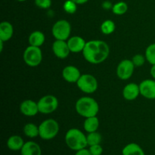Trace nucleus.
<instances>
[{"mask_svg": "<svg viewBox=\"0 0 155 155\" xmlns=\"http://www.w3.org/2000/svg\"><path fill=\"white\" fill-rule=\"evenodd\" d=\"M51 33L58 40L67 41L71 33V24L66 20H59L53 25Z\"/></svg>", "mask_w": 155, "mask_h": 155, "instance_id": "obj_6", "label": "nucleus"}, {"mask_svg": "<svg viewBox=\"0 0 155 155\" xmlns=\"http://www.w3.org/2000/svg\"><path fill=\"white\" fill-rule=\"evenodd\" d=\"M65 143L70 149L79 151L88 146L86 136L81 130L73 128L68 130L65 135Z\"/></svg>", "mask_w": 155, "mask_h": 155, "instance_id": "obj_3", "label": "nucleus"}, {"mask_svg": "<svg viewBox=\"0 0 155 155\" xmlns=\"http://www.w3.org/2000/svg\"><path fill=\"white\" fill-rule=\"evenodd\" d=\"M67 42H68L71 52L73 53L83 52V49L85 48V45L86 44L85 39L79 36H73V37L68 39Z\"/></svg>", "mask_w": 155, "mask_h": 155, "instance_id": "obj_14", "label": "nucleus"}, {"mask_svg": "<svg viewBox=\"0 0 155 155\" xmlns=\"http://www.w3.org/2000/svg\"><path fill=\"white\" fill-rule=\"evenodd\" d=\"M123 155H145L143 149L136 143H130L122 150Z\"/></svg>", "mask_w": 155, "mask_h": 155, "instance_id": "obj_20", "label": "nucleus"}, {"mask_svg": "<svg viewBox=\"0 0 155 155\" xmlns=\"http://www.w3.org/2000/svg\"><path fill=\"white\" fill-rule=\"evenodd\" d=\"M37 104L39 113L48 114L56 110L58 107V101L54 95H47L41 98L38 101Z\"/></svg>", "mask_w": 155, "mask_h": 155, "instance_id": "obj_8", "label": "nucleus"}, {"mask_svg": "<svg viewBox=\"0 0 155 155\" xmlns=\"http://www.w3.org/2000/svg\"><path fill=\"white\" fill-rule=\"evenodd\" d=\"M35 5L39 8L48 9L51 5V0H35Z\"/></svg>", "mask_w": 155, "mask_h": 155, "instance_id": "obj_29", "label": "nucleus"}, {"mask_svg": "<svg viewBox=\"0 0 155 155\" xmlns=\"http://www.w3.org/2000/svg\"><path fill=\"white\" fill-rule=\"evenodd\" d=\"M77 5H78L76 4L74 1L72 0H67L64 2L63 5V8L65 12L68 14H74L77 10Z\"/></svg>", "mask_w": 155, "mask_h": 155, "instance_id": "obj_27", "label": "nucleus"}, {"mask_svg": "<svg viewBox=\"0 0 155 155\" xmlns=\"http://www.w3.org/2000/svg\"><path fill=\"white\" fill-rule=\"evenodd\" d=\"M62 76L65 81L71 83H77L80 77H81V74L78 68L73 65H69L63 69Z\"/></svg>", "mask_w": 155, "mask_h": 155, "instance_id": "obj_13", "label": "nucleus"}, {"mask_svg": "<svg viewBox=\"0 0 155 155\" xmlns=\"http://www.w3.org/2000/svg\"><path fill=\"white\" fill-rule=\"evenodd\" d=\"M75 155H92L91 154L90 151L89 149H86V148H83V149H80L79 151H76Z\"/></svg>", "mask_w": 155, "mask_h": 155, "instance_id": "obj_31", "label": "nucleus"}, {"mask_svg": "<svg viewBox=\"0 0 155 155\" xmlns=\"http://www.w3.org/2000/svg\"><path fill=\"white\" fill-rule=\"evenodd\" d=\"M135 68L136 67H135L132 60L125 59V60L122 61L118 64L117 68V77L122 80H129L133 76Z\"/></svg>", "mask_w": 155, "mask_h": 155, "instance_id": "obj_9", "label": "nucleus"}, {"mask_svg": "<svg viewBox=\"0 0 155 155\" xmlns=\"http://www.w3.org/2000/svg\"><path fill=\"white\" fill-rule=\"evenodd\" d=\"M150 74H151V77L155 80V64L152 65L151 68V71H150Z\"/></svg>", "mask_w": 155, "mask_h": 155, "instance_id": "obj_34", "label": "nucleus"}, {"mask_svg": "<svg viewBox=\"0 0 155 155\" xmlns=\"http://www.w3.org/2000/svg\"><path fill=\"white\" fill-rule=\"evenodd\" d=\"M110 54L109 45L101 40L86 42L83 55L88 62L94 64H101L107 58Z\"/></svg>", "mask_w": 155, "mask_h": 155, "instance_id": "obj_1", "label": "nucleus"}, {"mask_svg": "<svg viewBox=\"0 0 155 155\" xmlns=\"http://www.w3.org/2000/svg\"><path fill=\"white\" fill-rule=\"evenodd\" d=\"M99 127V120L96 116L86 118L83 124V128L88 133L96 132Z\"/></svg>", "mask_w": 155, "mask_h": 155, "instance_id": "obj_21", "label": "nucleus"}, {"mask_svg": "<svg viewBox=\"0 0 155 155\" xmlns=\"http://www.w3.org/2000/svg\"><path fill=\"white\" fill-rule=\"evenodd\" d=\"M140 95L147 99H155V80H145L139 84Z\"/></svg>", "mask_w": 155, "mask_h": 155, "instance_id": "obj_11", "label": "nucleus"}, {"mask_svg": "<svg viewBox=\"0 0 155 155\" xmlns=\"http://www.w3.org/2000/svg\"><path fill=\"white\" fill-rule=\"evenodd\" d=\"M39 137L43 140H51L56 137L59 132V124L55 120L48 119L39 126Z\"/></svg>", "mask_w": 155, "mask_h": 155, "instance_id": "obj_4", "label": "nucleus"}, {"mask_svg": "<svg viewBox=\"0 0 155 155\" xmlns=\"http://www.w3.org/2000/svg\"><path fill=\"white\" fill-rule=\"evenodd\" d=\"M146 60L151 65L155 64V43H152L147 47L145 50Z\"/></svg>", "mask_w": 155, "mask_h": 155, "instance_id": "obj_26", "label": "nucleus"}, {"mask_svg": "<svg viewBox=\"0 0 155 155\" xmlns=\"http://www.w3.org/2000/svg\"><path fill=\"white\" fill-rule=\"evenodd\" d=\"M77 114L85 118L95 117L99 111L98 102L91 97H82L76 102Z\"/></svg>", "mask_w": 155, "mask_h": 155, "instance_id": "obj_2", "label": "nucleus"}, {"mask_svg": "<svg viewBox=\"0 0 155 155\" xmlns=\"http://www.w3.org/2000/svg\"><path fill=\"white\" fill-rule=\"evenodd\" d=\"M24 139L19 136H12L8 138L7 141V146L11 151H21V148L24 146Z\"/></svg>", "mask_w": 155, "mask_h": 155, "instance_id": "obj_18", "label": "nucleus"}, {"mask_svg": "<svg viewBox=\"0 0 155 155\" xmlns=\"http://www.w3.org/2000/svg\"><path fill=\"white\" fill-rule=\"evenodd\" d=\"M114 5L110 2V1H104L102 3V8L105 10H109V9H112Z\"/></svg>", "mask_w": 155, "mask_h": 155, "instance_id": "obj_32", "label": "nucleus"}, {"mask_svg": "<svg viewBox=\"0 0 155 155\" xmlns=\"http://www.w3.org/2000/svg\"><path fill=\"white\" fill-rule=\"evenodd\" d=\"M17 1H18V2H25V1H27V0H17Z\"/></svg>", "mask_w": 155, "mask_h": 155, "instance_id": "obj_35", "label": "nucleus"}, {"mask_svg": "<svg viewBox=\"0 0 155 155\" xmlns=\"http://www.w3.org/2000/svg\"><path fill=\"white\" fill-rule=\"evenodd\" d=\"M14 34L13 26L8 21H2L0 24V40L7 42Z\"/></svg>", "mask_w": 155, "mask_h": 155, "instance_id": "obj_17", "label": "nucleus"}, {"mask_svg": "<svg viewBox=\"0 0 155 155\" xmlns=\"http://www.w3.org/2000/svg\"><path fill=\"white\" fill-rule=\"evenodd\" d=\"M72 1H74L77 5H83L87 2L89 0H72Z\"/></svg>", "mask_w": 155, "mask_h": 155, "instance_id": "obj_33", "label": "nucleus"}, {"mask_svg": "<svg viewBox=\"0 0 155 155\" xmlns=\"http://www.w3.org/2000/svg\"><path fill=\"white\" fill-rule=\"evenodd\" d=\"M77 87L86 94L94 93L98 89V81L91 74H83L77 82Z\"/></svg>", "mask_w": 155, "mask_h": 155, "instance_id": "obj_7", "label": "nucleus"}, {"mask_svg": "<svg viewBox=\"0 0 155 155\" xmlns=\"http://www.w3.org/2000/svg\"><path fill=\"white\" fill-rule=\"evenodd\" d=\"M21 155H42V149L36 142L29 141L24 143L21 150Z\"/></svg>", "mask_w": 155, "mask_h": 155, "instance_id": "obj_16", "label": "nucleus"}, {"mask_svg": "<svg viewBox=\"0 0 155 155\" xmlns=\"http://www.w3.org/2000/svg\"><path fill=\"white\" fill-rule=\"evenodd\" d=\"M24 61L26 64L35 68L40 64L42 60V53L40 47L29 45L24 52Z\"/></svg>", "mask_w": 155, "mask_h": 155, "instance_id": "obj_5", "label": "nucleus"}, {"mask_svg": "<svg viewBox=\"0 0 155 155\" xmlns=\"http://www.w3.org/2000/svg\"><path fill=\"white\" fill-rule=\"evenodd\" d=\"M21 114L27 117H34L39 113L38 104L33 100H24L20 105Z\"/></svg>", "mask_w": 155, "mask_h": 155, "instance_id": "obj_12", "label": "nucleus"}, {"mask_svg": "<svg viewBox=\"0 0 155 155\" xmlns=\"http://www.w3.org/2000/svg\"><path fill=\"white\" fill-rule=\"evenodd\" d=\"M92 155H101L103 153V148L100 144L95 145H91L89 148Z\"/></svg>", "mask_w": 155, "mask_h": 155, "instance_id": "obj_30", "label": "nucleus"}, {"mask_svg": "<svg viewBox=\"0 0 155 155\" xmlns=\"http://www.w3.org/2000/svg\"><path fill=\"white\" fill-rule=\"evenodd\" d=\"M45 40V35L41 31H34L30 33L28 38V42L30 45L36 47H40L44 44Z\"/></svg>", "mask_w": 155, "mask_h": 155, "instance_id": "obj_19", "label": "nucleus"}, {"mask_svg": "<svg viewBox=\"0 0 155 155\" xmlns=\"http://www.w3.org/2000/svg\"><path fill=\"white\" fill-rule=\"evenodd\" d=\"M128 11V5L125 2H118L112 8V12L114 15H123Z\"/></svg>", "mask_w": 155, "mask_h": 155, "instance_id": "obj_24", "label": "nucleus"}, {"mask_svg": "<svg viewBox=\"0 0 155 155\" xmlns=\"http://www.w3.org/2000/svg\"><path fill=\"white\" fill-rule=\"evenodd\" d=\"M145 60H146V58L141 54H136V55L133 56V58H132V61L134 64L135 67L143 66L144 64H145Z\"/></svg>", "mask_w": 155, "mask_h": 155, "instance_id": "obj_28", "label": "nucleus"}, {"mask_svg": "<svg viewBox=\"0 0 155 155\" xmlns=\"http://www.w3.org/2000/svg\"><path fill=\"white\" fill-rule=\"evenodd\" d=\"M140 95V89H139V85L135 83H129L123 90V95L124 98L127 101H133L138 96Z\"/></svg>", "mask_w": 155, "mask_h": 155, "instance_id": "obj_15", "label": "nucleus"}, {"mask_svg": "<svg viewBox=\"0 0 155 155\" xmlns=\"http://www.w3.org/2000/svg\"><path fill=\"white\" fill-rule=\"evenodd\" d=\"M52 51L54 55L60 59H64L68 57L71 50L67 41L56 39L52 44Z\"/></svg>", "mask_w": 155, "mask_h": 155, "instance_id": "obj_10", "label": "nucleus"}, {"mask_svg": "<svg viewBox=\"0 0 155 155\" xmlns=\"http://www.w3.org/2000/svg\"><path fill=\"white\" fill-rule=\"evenodd\" d=\"M86 139H87V143L89 146L98 145V144L101 143V140H102V137H101V134L98 133L97 131L89 133L86 136Z\"/></svg>", "mask_w": 155, "mask_h": 155, "instance_id": "obj_25", "label": "nucleus"}, {"mask_svg": "<svg viewBox=\"0 0 155 155\" xmlns=\"http://www.w3.org/2000/svg\"><path fill=\"white\" fill-rule=\"evenodd\" d=\"M115 29H116V25L111 20H106L101 25V31L104 35L111 34L114 32Z\"/></svg>", "mask_w": 155, "mask_h": 155, "instance_id": "obj_23", "label": "nucleus"}, {"mask_svg": "<svg viewBox=\"0 0 155 155\" xmlns=\"http://www.w3.org/2000/svg\"><path fill=\"white\" fill-rule=\"evenodd\" d=\"M24 133L26 136L32 139L39 136V127L32 123L27 124L24 127Z\"/></svg>", "mask_w": 155, "mask_h": 155, "instance_id": "obj_22", "label": "nucleus"}]
</instances>
